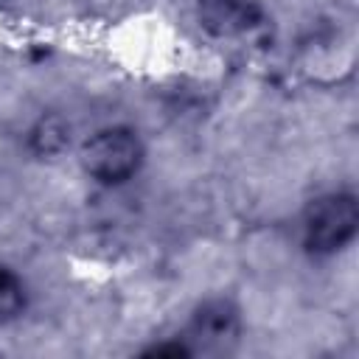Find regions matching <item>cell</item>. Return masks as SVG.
<instances>
[{
	"label": "cell",
	"instance_id": "6",
	"mask_svg": "<svg viewBox=\"0 0 359 359\" xmlns=\"http://www.w3.org/2000/svg\"><path fill=\"white\" fill-rule=\"evenodd\" d=\"M34 146L39 149V151H45V154H50V151H59L62 149V143H65V129L56 123V121H42L36 129H34Z\"/></svg>",
	"mask_w": 359,
	"mask_h": 359
},
{
	"label": "cell",
	"instance_id": "4",
	"mask_svg": "<svg viewBox=\"0 0 359 359\" xmlns=\"http://www.w3.org/2000/svg\"><path fill=\"white\" fill-rule=\"evenodd\" d=\"M202 11L210 25H219V31H230L244 22V17L250 14V3L247 0H202Z\"/></svg>",
	"mask_w": 359,
	"mask_h": 359
},
{
	"label": "cell",
	"instance_id": "7",
	"mask_svg": "<svg viewBox=\"0 0 359 359\" xmlns=\"http://www.w3.org/2000/svg\"><path fill=\"white\" fill-rule=\"evenodd\" d=\"M188 353H194V351L185 342H163V345H154L146 351V356H188Z\"/></svg>",
	"mask_w": 359,
	"mask_h": 359
},
{
	"label": "cell",
	"instance_id": "5",
	"mask_svg": "<svg viewBox=\"0 0 359 359\" xmlns=\"http://www.w3.org/2000/svg\"><path fill=\"white\" fill-rule=\"evenodd\" d=\"M25 309V286L22 280L0 264V323L17 317Z\"/></svg>",
	"mask_w": 359,
	"mask_h": 359
},
{
	"label": "cell",
	"instance_id": "2",
	"mask_svg": "<svg viewBox=\"0 0 359 359\" xmlns=\"http://www.w3.org/2000/svg\"><path fill=\"white\" fill-rule=\"evenodd\" d=\"M143 163V143L126 126H112L93 135L81 149V165L101 182H123Z\"/></svg>",
	"mask_w": 359,
	"mask_h": 359
},
{
	"label": "cell",
	"instance_id": "1",
	"mask_svg": "<svg viewBox=\"0 0 359 359\" xmlns=\"http://www.w3.org/2000/svg\"><path fill=\"white\" fill-rule=\"evenodd\" d=\"M359 224V208L353 194H328L309 205L303 216V244L309 252L328 255L342 250Z\"/></svg>",
	"mask_w": 359,
	"mask_h": 359
},
{
	"label": "cell",
	"instance_id": "3",
	"mask_svg": "<svg viewBox=\"0 0 359 359\" xmlns=\"http://www.w3.org/2000/svg\"><path fill=\"white\" fill-rule=\"evenodd\" d=\"M238 331H241V317L230 300H224V297L205 300L188 323L191 351L194 348H205V351L224 348L227 342H233L238 337Z\"/></svg>",
	"mask_w": 359,
	"mask_h": 359
}]
</instances>
